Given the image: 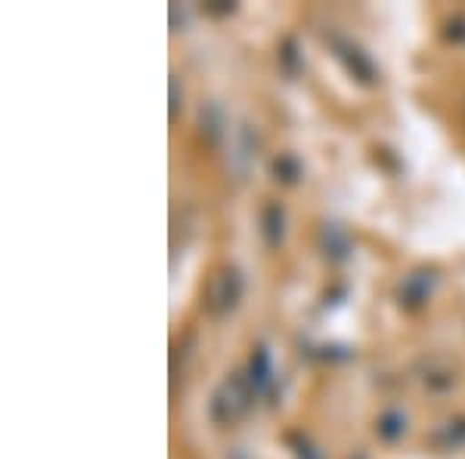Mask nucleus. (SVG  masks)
<instances>
[{
  "label": "nucleus",
  "instance_id": "1",
  "mask_svg": "<svg viewBox=\"0 0 465 459\" xmlns=\"http://www.w3.org/2000/svg\"><path fill=\"white\" fill-rule=\"evenodd\" d=\"M258 391L249 382L245 373H230L221 385L214 388L212 404H208V416H212L214 425H236L245 413L252 410Z\"/></svg>",
  "mask_w": 465,
  "mask_h": 459
},
{
  "label": "nucleus",
  "instance_id": "2",
  "mask_svg": "<svg viewBox=\"0 0 465 459\" xmlns=\"http://www.w3.org/2000/svg\"><path fill=\"white\" fill-rule=\"evenodd\" d=\"M242 292H245V280H242V274H239V267H232V264L217 267L205 285V301H202L205 314L214 320L230 317L239 307V301H242Z\"/></svg>",
  "mask_w": 465,
  "mask_h": 459
},
{
  "label": "nucleus",
  "instance_id": "3",
  "mask_svg": "<svg viewBox=\"0 0 465 459\" xmlns=\"http://www.w3.org/2000/svg\"><path fill=\"white\" fill-rule=\"evenodd\" d=\"M416 379L431 394H447L460 382V370H456V364L444 357V354H429V357H422L416 364Z\"/></svg>",
  "mask_w": 465,
  "mask_h": 459
},
{
  "label": "nucleus",
  "instance_id": "4",
  "mask_svg": "<svg viewBox=\"0 0 465 459\" xmlns=\"http://www.w3.org/2000/svg\"><path fill=\"white\" fill-rule=\"evenodd\" d=\"M332 50L335 56H339V63L348 69V75L354 81H360V85H379L381 75H379V65L372 63V56L366 54L363 47H357L354 41H344V37H332Z\"/></svg>",
  "mask_w": 465,
  "mask_h": 459
},
{
  "label": "nucleus",
  "instance_id": "5",
  "mask_svg": "<svg viewBox=\"0 0 465 459\" xmlns=\"http://www.w3.org/2000/svg\"><path fill=\"white\" fill-rule=\"evenodd\" d=\"M434 283H438L434 270H412L410 276H403L401 289H397V301H401V307H407V311L422 307L431 295Z\"/></svg>",
  "mask_w": 465,
  "mask_h": 459
},
{
  "label": "nucleus",
  "instance_id": "6",
  "mask_svg": "<svg viewBox=\"0 0 465 459\" xmlns=\"http://www.w3.org/2000/svg\"><path fill=\"white\" fill-rule=\"evenodd\" d=\"M351 248H354V243H351V233L344 230L341 224H335V221L322 224V227H320V252L326 254L329 261H335V264L348 261Z\"/></svg>",
  "mask_w": 465,
  "mask_h": 459
},
{
  "label": "nucleus",
  "instance_id": "7",
  "mask_svg": "<svg viewBox=\"0 0 465 459\" xmlns=\"http://www.w3.org/2000/svg\"><path fill=\"white\" fill-rule=\"evenodd\" d=\"M261 236H264L267 248H280L286 239V208L282 202H267L261 208Z\"/></svg>",
  "mask_w": 465,
  "mask_h": 459
},
{
  "label": "nucleus",
  "instance_id": "8",
  "mask_svg": "<svg viewBox=\"0 0 465 459\" xmlns=\"http://www.w3.org/2000/svg\"><path fill=\"white\" fill-rule=\"evenodd\" d=\"M227 115H223L221 103H205V106L199 109V134L205 143H212V146H217L223 137H227Z\"/></svg>",
  "mask_w": 465,
  "mask_h": 459
},
{
  "label": "nucleus",
  "instance_id": "9",
  "mask_svg": "<svg viewBox=\"0 0 465 459\" xmlns=\"http://www.w3.org/2000/svg\"><path fill=\"white\" fill-rule=\"evenodd\" d=\"M254 149H258V140H254L252 127H249V125H242V127L236 131V140H232V155H230V165H232V171H236L239 177L249 175L254 155H258Z\"/></svg>",
  "mask_w": 465,
  "mask_h": 459
},
{
  "label": "nucleus",
  "instance_id": "10",
  "mask_svg": "<svg viewBox=\"0 0 465 459\" xmlns=\"http://www.w3.org/2000/svg\"><path fill=\"white\" fill-rule=\"evenodd\" d=\"M249 382L258 394H273V364H270V351L258 344L249 360Z\"/></svg>",
  "mask_w": 465,
  "mask_h": 459
},
{
  "label": "nucleus",
  "instance_id": "11",
  "mask_svg": "<svg viewBox=\"0 0 465 459\" xmlns=\"http://www.w3.org/2000/svg\"><path fill=\"white\" fill-rule=\"evenodd\" d=\"M376 434L381 441H388V444L401 441L403 434H407V416H403L401 410H385L376 419Z\"/></svg>",
  "mask_w": 465,
  "mask_h": 459
},
{
  "label": "nucleus",
  "instance_id": "12",
  "mask_svg": "<svg viewBox=\"0 0 465 459\" xmlns=\"http://www.w3.org/2000/svg\"><path fill=\"white\" fill-rule=\"evenodd\" d=\"M431 441L440 450H460L465 444V419H450V423H444L434 432Z\"/></svg>",
  "mask_w": 465,
  "mask_h": 459
},
{
  "label": "nucleus",
  "instance_id": "13",
  "mask_svg": "<svg viewBox=\"0 0 465 459\" xmlns=\"http://www.w3.org/2000/svg\"><path fill=\"white\" fill-rule=\"evenodd\" d=\"M270 171H273V177L280 180V184H298V180H302V162L295 159V155L292 153H282V155H276L273 159V165H270Z\"/></svg>",
  "mask_w": 465,
  "mask_h": 459
},
{
  "label": "nucleus",
  "instance_id": "14",
  "mask_svg": "<svg viewBox=\"0 0 465 459\" xmlns=\"http://www.w3.org/2000/svg\"><path fill=\"white\" fill-rule=\"evenodd\" d=\"M280 65H282V72H286L289 78L302 75V69H304V56H302V50H298V41H295V37H286V41L280 44Z\"/></svg>",
  "mask_w": 465,
  "mask_h": 459
},
{
  "label": "nucleus",
  "instance_id": "15",
  "mask_svg": "<svg viewBox=\"0 0 465 459\" xmlns=\"http://www.w3.org/2000/svg\"><path fill=\"white\" fill-rule=\"evenodd\" d=\"M190 344H193V338L186 335L183 342H177L174 344V354H171V388H177V382L183 379V373H186V360H190Z\"/></svg>",
  "mask_w": 465,
  "mask_h": 459
},
{
  "label": "nucleus",
  "instance_id": "16",
  "mask_svg": "<svg viewBox=\"0 0 465 459\" xmlns=\"http://www.w3.org/2000/svg\"><path fill=\"white\" fill-rule=\"evenodd\" d=\"M180 112H183V87H180L177 75L171 72V78H168V118L171 122H177Z\"/></svg>",
  "mask_w": 465,
  "mask_h": 459
},
{
  "label": "nucleus",
  "instance_id": "17",
  "mask_svg": "<svg viewBox=\"0 0 465 459\" xmlns=\"http://www.w3.org/2000/svg\"><path fill=\"white\" fill-rule=\"evenodd\" d=\"M289 444H292V454L295 459H322L320 450H313V444L302 438V434H289Z\"/></svg>",
  "mask_w": 465,
  "mask_h": 459
},
{
  "label": "nucleus",
  "instance_id": "18",
  "mask_svg": "<svg viewBox=\"0 0 465 459\" xmlns=\"http://www.w3.org/2000/svg\"><path fill=\"white\" fill-rule=\"evenodd\" d=\"M447 37H450V41H456V44L465 41V19L462 16H456V19L447 22Z\"/></svg>",
  "mask_w": 465,
  "mask_h": 459
},
{
  "label": "nucleus",
  "instance_id": "19",
  "mask_svg": "<svg viewBox=\"0 0 465 459\" xmlns=\"http://www.w3.org/2000/svg\"><path fill=\"white\" fill-rule=\"evenodd\" d=\"M205 10L212 13V16H230V13L236 10V4H230V0H212V4H205Z\"/></svg>",
  "mask_w": 465,
  "mask_h": 459
},
{
  "label": "nucleus",
  "instance_id": "20",
  "mask_svg": "<svg viewBox=\"0 0 465 459\" xmlns=\"http://www.w3.org/2000/svg\"><path fill=\"white\" fill-rule=\"evenodd\" d=\"M171 32H183V25H186V10L183 6H177V4H171Z\"/></svg>",
  "mask_w": 465,
  "mask_h": 459
},
{
  "label": "nucleus",
  "instance_id": "21",
  "mask_svg": "<svg viewBox=\"0 0 465 459\" xmlns=\"http://www.w3.org/2000/svg\"><path fill=\"white\" fill-rule=\"evenodd\" d=\"M351 459H366V454H354V456H351Z\"/></svg>",
  "mask_w": 465,
  "mask_h": 459
}]
</instances>
